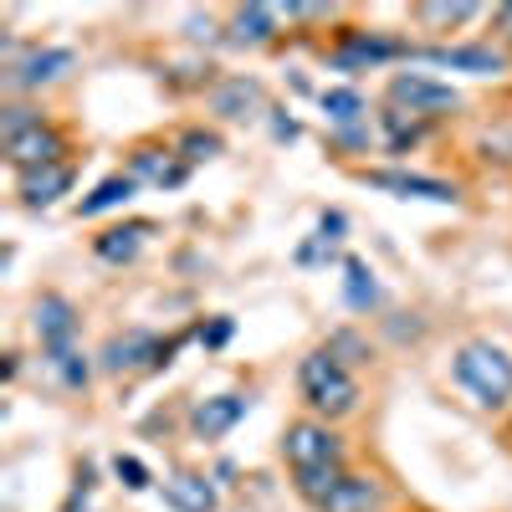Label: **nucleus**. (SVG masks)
I'll return each instance as SVG.
<instances>
[{
	"instance_id": "obj_11",
	"label": "nucleus",
	"mask_w": 512,
	"mask_h": 512,
	"mask_svg": "<svg viewBox=\"0 0 512 512\" xmlns=\"http://www.w3.org/2000/svg\"><path fill=\"white\" fill-rule=\"evenodd\" d=\"M72 190V164H47V169H26L21 175V205L47 210Z\"/></svg>"
},
{
	"instance_id": "obj_22",
	"label": "nucleus",
	"mask_w": 512,
	"mask_h": 512,
	"mask_svg": "<svg viewBox=\"0 0 512 512\" xmlns=\"http://www.w3.org/2000/svg\"><path fill=\"white\" fill-rule=\"evenodd\" d=\"M47 364L57 369V379L67 384V390H82V384H88V374H93V369H88V359H82L77 349H52V354H47Z\"/></svg>"
},
{
	"instance_id": "obj_24",
	"label": "nucleus",
	"mask_w": 512,
	"mask_h": 512,
	"mask_svg": "<svg viewBox=\"0 0 512 512\" xmlns=\"http://www.w3.org/2000/svg\"><path fill=\"white\" fill-rule=\"evenodd\" d=\"M338 241H344V216L333 210V216H323V221H318V241H313V246H303V262H313L318 251H333Z\"/></svg>"
},
{
	"instance_id": "obj_17",
	"label": "nucleus",
	"mask_w": 512,
	"mask_h": 512,
	"mask_svg": "<svg viewBox=\"0 0 512 512\" xmlns=\"http://www.w3.org/2000/svg\"><path fill=\"white\" fill-rule=\"evenodd\" d=\"M344 297H349V308H359V313H369L379 303V282H374V272L359 262V256L344 262Z\"/></svg>"
},
{
	"instance_id": "obj_21",
	"label": "nucleus",
	"mask_w": 512,
	"mask_h": 512,
	"mask_svg": "<svg viewBox=\"0 0 512 512\" xmlns=\"http://www.w3.org/2000/svg\"><path fill=\"white\" fill-rule=\"evenodd\" d=\"M277 31V11L272 6H246L236 11V41H267Z\"/></svg>"
},
{
	"instance_id": "obj_7",
	"label": "nucleus",
	"mask_w": 512,
	"mask_h": 512,
	"mask_svg": "<svg viewBox=\"0 0 512 512\" xmlns=\"http://www.w3.org/2000/svg\"><path fill=\"white\" fill-rule=\"evenodd\" d=\"M31 328H36L41 344H47V354H52V349H72V333H77V308L67 303V297L47 292V297L36 303V313H31Z\"/></svg>"
},
{
	"instance_id": "obj_3",
	"label": "nucleus",
	"mask_w": 512,
	"mask_h": 512,
	"mask_svg": "<svg viewBox=\"0 0 512 512\" xmlns=\"http://www.w3.org/2000/svg\"><path fill=\"white\" fill-rule=\"evenodd\" d=\"M297 384H303V400L328 420L349 415L359 405V384H354V374L344 369V359H338L333 349H318V354H308L303 364H297Z\"/></svg>"
},
{
	"instance_id": "obj_29",
	"label": "nucleus",
	"mask_w": 512,
	"mask_h": 512,
	"mask_svg": "<svg viewBox=\"0 0 512 512\" xmlns=\"http://www.w3.org/2000/svg\"><path fill=\"white\" fill-rule=\"evenodd\" d=\"M200 338H205V344H226V338H231V323L221 318L216 328H210V333H200Z\"/></svg>"
},
{
	"instance_id": "obj_26",
	"label": "nucleus",
	"mask_w": 512,
	"mask_h": 512,
	"mask_svg": "<svg viewBox=\"0 0 512 512\" xmlns=\"http://www.w3.org/2000/svg\"><path fill=\"white\" fill-rule=\"evenodd\" d=\"M36 123H41V113H31V108H21V103H11L6 113H0V128H6V139L26 134V128H36Z\"/></svg>"
},
{
	"instance_id": "obj_27",
	"label": "nucleus",
	"mask_w": 512,
	"mask_h": 512,
	"mask_svg": "<svg viewBox=\"0 0 512 512\" xmlns=\"http://www.w3.org/2000/svg\"><path fill=\"white\" fill-rule=\"evenodd\" d=\"M221 154V139L216 134H200V128H195V134H185V159L195 164V159H216Z\"/></svg>"
},
{
	"instance_id": "obj_8",
	"label": "nucleus",
	"mask_w": 512,
	"mask_h": 512,
	"mask_svg": "<svg viewBox=\"0 0 512 512\" xmlns=\"http://www.w3.org/2000/svg\"><path fill=\"white\" fill-rule=\"evenodd\" d=\"M246 410H251L246 395H210V400H200V405L190 410V431H195L200 441H221Z\"/></svg>"
},
{
	"instance_id": "obj_9",
	"label": "nucleus",
	"mask_w": 512,
	"mask_h": 512,
	"mask_svg": "<svg viewBox=\"0 0 512 512\" xmlns=\"http://www.w3.org/2000/svg\"><path fill=\"white\" fill-rule=\"evenodd\" d=\"M369 185L374 190H395L400 200H436V205H451L456 200V185L431 180V175H405V169H374Z\"/></svg>"
},
{
	"instance_id": "obj_20",
	"label": "nucleus",
	"mask_w": 512,
	"mask_h": 512,
	"mask_svg": "<svg viewBox=\"0 0 512 512\" xmlns=\"http://www.w3.org/2000/svg\"><path fill=\"white\" fill-rule=\"evenodd\" d=\"M415 16L425 21V26H461V21H472L477 16V6L472 0H425V6H415Z\"/></svg>"
},
{
	"instance_id": "obj_16",
	"label": "nucleus",
	"mask_w": 512,
	"mask_h": 512,
	"mask_svg": "<svg viewBox=\"0 0 512 512\" xmlns=\"http://www.w3.org/2000/svg\"><path fill=\"white\" fill-rule=\"evenodd\" d=\"M379 502V487L369 477H344L333 487V497L323 502V512H369Z\"/></svg>"
},
{
	"instance_id": "obj_10",
	"label": "nucleus",
	"mask_w": 512,
	"mask_h": 512,
	"mask_svg": "<svg viewBox=\"0 0 512 512\" xmlns=\"http://www.w3.org/2000/svg\"><path fill=\"white\" fill-rule=\"evenodd\" d=\"M77 67V57L67 52V47H41V52H31L16 72H11V82H16V88H47V82H57V77H67Z\"/></svg>"
},
{
	"instance_id": "obj_28",
	"label": "nucleus",
	"mask_w": 512,
	"mask_h": 512,
	"mask_svg": "<svg viewBox=\"0 0 512 512\" xmlns=\"http://www.w3.org/2000/svg\"><path fill=\"white\" fill-rule=\"evenodd\" d=\"M384 123H390V134H395V149H405L410 139H420V123H405V113H384Z\"/></svg>"
},
{
	"instance_id": "obj_25",
	"label": "nucleus",
	"mask_w": 512,
	"mask_h": 512,
	"mask_svg": "<svg viewBox=\"0 0 512 512\" xmlns=\"http://www.w3.org/2000/svg\"><path fill=\"white\" fill-rule=\"evenodd\" d=\"M113 472H118V482H123L128 492H144V487H149V472H144V461H139V456H118V461H113Z\"/></svg>"
},
{
	"instance_id": "obj_2",
	"label": "nucleus",
	"mask_w": 512,
	"mask_h": 512,
	"mask_svg": "<svg viewBox=\"0 0 512 512\" xmlns=\"http://www.w3.org/2000/svg\"><path fill=\"white\" fill-rule=\"evenodd\" d=\"M456 384L472 395L482 410H497L512 400V354L487 344V338H472V344L456 349Z\"/></svg>"
},
{
	"instance_id": "obj_18",
	"label": "nucleus",
	"mask_w": 512,
	"mask_h": 512,
	"mask_svg": "<svg viewBox=\"0 0 512 512\" xmlns=\"http://www.w3.org/2000/svg\"><path fill=\"white\" fill-rule=\"evenodd\" d=\"M400 47H395V41H379V36H349L344 41V52H338L333 62L338 67H364V62H390Z\"/></svg>"
},
{
	"instance_id": "obj_19",
	"label": "nucleus",
	"mask_w": 512,
	"mask_h": 512,
	"mask_svg": "<svg viewBox=\"0 0 512 512\" xmlns=\"http://www.w3.org/2000/svg\"><path fill=\"white\" fill-rule=\"evenodd\" d=\"M128 195H134V175H113V180H103L88 200H82V216H103V210L123 205Z\"/></svg>"
},
{
	"instance_id": "obj_5",
	"label": "nucleus",
	"mask_w": 512,
	"mask_h": 512,
	"mask_svg": "<svg viewBox=\"0 0 512 512\" xmlns=\"http://www.w3.org/2000/svg\"><path fill=\"white\" fill-rule=\"evenodd\" d=\"M390 103L410 108V113H441V108H456V88H446V82L425 77V72H400L390 82Z\"/></svg>"
},
{
	"instance_id": "obj_23",
	"label": "nucleus",
	"mask_w": 512,
	"mask_h": 512,
	"mask_svg": "<svg viewBox=\"0 0 512 512\" xmlns=\"http://www.w3.org/2000/svg\"><path fill=\"white\" fill-rule=\"evenodd\" d=\"M323 113H328V123H354L364 113V98L354 88H328L323 93Z\"/></svg>"
},
{
	"instance_id": "obj_1",
	"label": "nucleus",
	"mask_w": 512,
	"mask_h": 512,
	"mask_svg": "<svg viewBox=\"0 0 512 512\" xmlns=\"http://www.w3.org/2000/svg\"><path fill=\"white\" fill-rule=\"evenodd\" d=\"M282 451L292 461L297 492L323 507L333 497V487L344 482V446H338V436L328 431L323 420H297V425H287Z\"/></svg>"
},
{
	"instance_id": "obj_14",
	"label": "nucleus",
	"mask_w": 512,
	"mask_h": 512,
	"mask_svg": "<svg viewBox=\"0 0 512 512\" xmlns=\"http://www.w3.org/2000/svg\"><path fill=\"white\" fill-rule=\"evenodd\" d=\"M210 108H216L221 118H251L256 108H262V82L256 77H231V82H221V88L210 93Z\"/></svg>"
},
{
	"instance_id": "obj_6",
	"label": "nucleus",
	"mask_w": 512,
	"mask_h": 512,
	"mask_svg": "<svg viewBox=\"0 0 512 512\" xmlns=\"http://www.w3.org/2000/svg\"><path fill=\"white\" fill-rule=\"evenodd\" d=\"M62 154H67V144H62V134L57 128H47V123H36V128H26V134H16V139H6V159L21 169H47V164H62Z\"/></svg>"
},
{
	"instance_id": "obj_12",
	"label": "nucleus",
	"mask_w": 512,
	"mask_h": 512,
	"mask_svg": "<svg viewBox=\"0 0 512 512\" xmlns=\"http://www.w3.org/2000/svg\"><path fill=\"white\" fill-rule=\"evenodd\" d=\"M164 502L175 512H216V487L200 472H175V477H164Z\"/></svg>"
},
{
	"instance_id": "obj_30",
	"label": "nucleus",
	"mask_w": 512,
	"mask_h": 512,
	"mask_svg": "<svg viewBox=\"0 0 512 512\" xmlns=\"http://www.w3.org/2000/svg\"><path fill=\"white\" fill-rule=\"evenodd\" d=\"M497 26H502V31H512V0H507V6L497 11Z\"/></svg>"
},
{
	"instance_id": "obj_15",
	"label": "nucleus",
	"mask_w": 512,
	"mask_h": 512,
	"mask_svg": "<svg viewBox=\"0 0 512 512\" xmlns=\"http://www.w3.org/2000/svg\"><path fill=\"white\" fill-rule=\"evenodd\" d=\"M144 236H149V221H134V226H113V231H103V236L93 241V251L103 256V262H134V256H139V246H144Z\"/></svg>"
},
{
	"instance_id": "obj_4",
	"label": "nucleus",
	"mask_w": 512,
	"mask_h": 512,
	"mask_svg": "<svg viewBox=\"0 0 512 512\" xmlns=\"http://www.w3.org/2000/svg\"><path fill=\"white\" fill-rule=\"evenodd\" d=\"M169 349H175V344H159L154 333L128 328V333L108 338V349H103V369H108V374H128V369H144V364H164V359H169Z\"/></svg>"
},
{
	"instance_id": "obj_13",
	"label": "nucleus",
	"mask_w": 512,
	"mask_h": 512,
	"mask_svg": "<svg viewBox=\"0 0 512 512\" xmlns=\"http://www.w3.org/2000/svg\"><path fill=\"white\" fill-rule=\"evenodd\" d=\"M410 57H425L436 67H456V72H477V77L502 72V57L487 52V47H431V52H410Z\"/></svg>"
}]
</instances>
